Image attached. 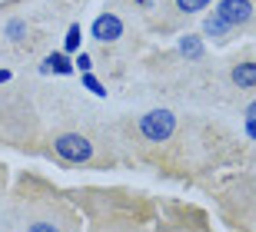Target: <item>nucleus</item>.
<instances>
[{"mask_svg":"<svg viewBox=\"0 0 256 232\" xmlns=\"http://www.w3.org/2000/svg\"><path fill=\"white\" fill-rule=\"evenodd\" d=\"M180 50L190 56V60H200V56H203V43H200L196 37H183L180 40Z\"/></svg>","mask_w":256,"mask_h":232,"instance_id":"8","label":"nucleus"},{"mask_svg":"<svg viewBox=\"0 0 256 232\" xmlns=\"http://www.w3.org/2000/svg\"><path fill=\"white\" fill-rule=\"evenodd\" d=\"M54 153H57L64 163H74V166H84L96 156V146L86 133L74 130V133H57L54 136Z\"/></svg>","mask_w":256,"mask_h":232,"instance_id":"2","label":"nucleus"},{"mask_svg":"<svg viewBox=\"0 0 256 232\" xmlns=\"http://www.w3.org/2000/svg\"><path fill=\"white\" fill-rule=\"evenodd\" d=\"M166 232H200V229H193V226H173V229H166Z\"/></svg>","mask_w":256,"mask_h":232,"instance_id":"14","label":"nucleus"},{"mask_svg":"<svg viewBox=\"0 0 256 232\" xmlns=\"http://www.w3.org/2000/svg\"><path fill=\"white\" fill-rule=\"evenodd\" d=\"M230 80H233L240 90H256V63L253 60H236L233 70H230Z\"/></svg>","mask_w":256,"mask_h":232,"instance_id":"6","label":"nucleus"},{"mask_svg":"<svg viewBox=\"0 0 256 232\" xmlns=\"http://www.w3.org/2000/svg\"><path fill=\"white\" fill-rule=\"evenodd\" d=\"M124 37V20L116 17V13H100L94 20V40L100 43H114V40Z\"/></svg>","mask_w":256,"mask_h":232,"instance_id":"5","label":"nucleus"},{"mask_svg":"<svg viewBox=\"0 0 256 232\" xmlns=\"http://www.w3.org/2000/svg\"><path fill=\"white\" fill-rule=\"evenodd\" d=\"M253 13H256L253 0H220V7H216V17L226 27H246L253 20Z\"/></svg>","mask_w":256,"mask_h":232,"instance_id":"4","label":"nucleus"},{"mask_svg":"<svg viewBox=\"0 0 256 232\" xmlns=\"http://www.w3.org/2000/svg\"><path fill=\"white\" fill-rule=\"evenodd\" d=\"M84 83H86V90H94L96 96H106V90H104V86H100V83H96V80H94V76H90V73L84 76Z\"/></svg>","mask_w":256,"mask_h":232,"instance_id":"12","label":"nucleus"},{"mask_svg":"<svg viewBox=\"0 0 256 232\" xmlns=\"http://www.w3.org/2000/svg\"><path fill=\"white\" fill-rule=\"evenodd\" d=\"M80 37H84V33H80V23H74V27L66 30V50H76V46H80Z\"/></svg>","mask_w":256,"mask_h":232,"instance_id":"11","label":"nucleus"},{"mask_svg":"<svg viewBox=\"0 0 256 232\" xmlns=\"http://www.w3.org/2000/svg\"><path fill=\"white\" fill-rule=\"evenodd\" d=\"M50 70H54V73H74V63H70L64 53H50L47 63H44V73H50Z\"/></svg>","mask_w":256,"mask_h":232,"instance_id":"7","label":"nucleus"},{"mask_svg":"<svg viewBox=\"0 0 256 232\" xmlns=\"http://www.w3.org/2000/svg\"><path fill=\"white\" fill-rule=\"evenodd\" d=\"M17 219L24 223L17 232H80V216L57 193L54 196L27 193V199H20V206H17Z\"/></svg>","mask_w":256,"mask_h":232,"instance_id":"1","label":"nucleus"},{"mask_svg":"<svg viewBox=\"0 0 256 232\" xmlns=\"http://www.w3.org/2000/svg\"><path fill=\"white\" fill-rule=\"evenodd\" d=\"M176 3V10H183V13H200V10H206L213 0H173Z\"/></svg>","mask_w":256,"mask_h":232,"instance_id":"9","label":"nucleus"},{"mask_svg":"<svg viewBox=\"0 0 256 232\" xmlns=\"http://www.w3.org/2000/svg\"><path fill=\"white\" fill-rule=\"evenodd\" d=\"M76 66H80V70H90V56L80 53V56H76Z\"/></svg>","mask_w":256,"mask_h":232,"instance_id":"13","label":"nucleus"},{"mask_svg":"<svg viewBox=\"0 0 256 232\" xmlns=\"http://www.w3.org/2000/svg\"><path fill=\"white\" fill-rule=\"evenodd\" d=\"M203 30H206V33H210V37H216V40H223V33H226V23H223V20H220V17H210L206 20V23H203Z\"/></svg>","mask_w":256,"mask_h":232,"instance_id":"10","label":"nucleus"},{"mask_svg":"<svg viewBox=\"0 0 256 232\" xmlns=\"http://www.w3.org/2000/svg\"><path fill=\"white\" fill-rule=\"evenodd\" d=\"M7 80H10V73H7V70H0V83H7Z\"/></svg>","mask_w":256,"mask_h":232,"instance_id":"15","label":"nucleus"},{"mask_svg":"<svg viewBox=\"0 0 256 232\" xmlns=\"http://www.w3.org/2000/svg\"><path fill=\"white\" fill-rule=\"evenodd\" d=\"M136 130L146 143H170L176 133V116L170 110H150L136 120Z\"/></svg>","mask_w":256,"mask_h":232,"instance_id":"3","label":"nucleus"},{"mask_svg":"<svg viewBox=\"0 0 256 232\" xmlns=\"http://www.w3.org/2000/svg\"><path fill=\"white\" fill-rule=\"evenodd\" d=\"M253 123H256V116H253Z\"/></svg>","mask_w":256,"mask_h":232,"instance_id":"16","label":"nucleus"}]
</instances>
